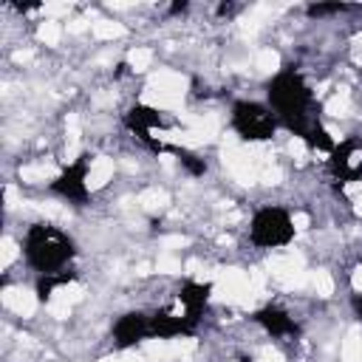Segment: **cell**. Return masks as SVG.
Here are the masks:
<instances>
[{
  "label": "cell",
  "instance_id": "4",
  "mask_svg": "<svg viewBox=\"0 0 362 362\" xmlns=\"http://www.w3.org/2000/svg\"><path fill=\"white\" fill-rule=\"evenodd\" d=\"M277 116L272 113V107L260 105V102H249V99H240L235 102L232 107V127L238 130L240 139L246 141H266L274 136L277 130Z\"/></svg>",
  "mask_w": 362,
  "mask_h": 362
},
{
  "label": "cell",
  "instance_id": "3",
  "mask_svg": "<svg viewBox=\"0 0 362 362\" xmlns=\"http://www.w3.org/2000/svg\"><path fill=\"white\" fill-rule=\"evenodd\" d=\"M252 243L260 249H274V246H286L294 238V223L291 215L280 206H263L255 212L252 226H249Z\"/></svg>",
  "mask_w": 362,
  "mask_h": 362
},
{
  "label": "cell",
  "instance_id": "9",
  "mask_svg": "<svg viewBox=\"0 0 362 362\" xmlns=\"http://www.w3.org/2000/svg\"><path fill=\"white\" fill-rule=\"evenodd\" d=\"M252 320H255L257 325H263L272 337H294V334H300V328H297V322L288 317V311H283V308H277V305H266V308L255 311Z\"/></svg>",
  "mask_w": 362,
  "mask_h": 362
},
{
  "label": "cell",
  "instance_id": "2",
  "mask_svg": "<svg viewBox=\"0 0 362 362\" xmlns=\"http://www.w3.org/2000/svg\"><path fill=\"white\" fill-rule=\"evenodd\" d=\"M23 252H25V260L40 274H57L74 257L76 249H74V240L62 229H57L51 223H34L25 232Z\"/></svg>",
  "mask_w": 362,
  "mask_h": 362
},
{
  "label": "cell",
  "instance_id": "15",
  "mask_svg": "<svg viewBox=\"0 0 362 362\" xmlns=\"http://www.w3.org/2000/svg\"><path fill=\"white\" fill-rule=\"evenodd\" d=\"M351 305H354V311H356V317L362 320V294H354V297H351Z\"/></svg>",
  "mask_w": 362,
  "mask_h": 362
},
{
  "label": "cell",
  "instance_id": "1",
  "mask_svg": "<svg viewBox=\"0 0 362 362\" xmlns=\"http://www.w3.org/2000/svg\"><path fill=\"white\" fill-rule=\"evenodd\" d=\"M269 93V107L272 113L277 116V122L291 130L294 136L305 139V133L317 124V116L311 113L314 110V96H311V88L305 85V79L300 76V71L294 65L283 68L266 88Z\"/></svg>",
  "mask_w": 362,
  "mask_h": 362
},
{
  "label": "cell",
  "instance_id": "10",
  "mask_svg": "<svg viewBox=\"0 0 362 362\" xmlns=\"http://www.w3.org/2000/svg\"><path fill=\"white\" fill-rule=\"evenodd\" d=\"M354 153H356V141L354 139H345L342 144H337L331 150V173L339 181H356L362 175V167H351Z\"/></svg>",
  "mask_w": 362,
  "mask_h": 362
},
{
  "label": "cell",
  "instance_id": "11",
  "mask_svg": "<svg viewBox=\"0 0 362 362\" xmlns=\"http://www.w3.org/2000/svg\"><path fill=\"white\" fill-rule=\"evenodd\" d=\"M209 291H212L209 283H192V280L178 288V300H181V305L187 308V317H189L192 322H198V314L204 311V305H206V300H209Z\"/></svg>",
  "mask_w": 362,
  "mask_h": 362
},
{
  "label": "cell",
  "instance_id": "12",
  "mask_svg": "<svg viewBox=\"0 0 362 362\" xmlns=\"http://www.w3.org/2000/svg\"><path fill=\"white\" fill-rule=\"evenodd\" d=\"M74 277H76L74 272H62V274H40V280H37V297H40V303H45L57 286H65V283H71Z\"/></svg>",
  "mask_w": 362,
  "mask_h": 362
},
{
  "label": "cell",
  "instance_id": "5",
  "mask_svg": "<svg viewBox=\"0 0 362 362\" xmlns=\"http://www.w3.org/2000/svg\"><path fill=\"white\" fill-rule=\"evenodd\" d=\"M88 167H90V153H82L74 164H68L54 181H51V192L74 201V204H85L88 201Z\"/></svg>",
  "mask_w": 362,
  "mask_h": 362
},
{
  "label": "cell",
  "instance_id": "16",
  "mask_svg": "<svg viewBox=\"0 0 362 362\" xmlns=\"http://www.w3.org/2000/svg\"><path fill=\"white\" fill-rule=\"evenodd\" d=\"M170 11H173V14H178V11H187V3H184V0H181V3H173V6H170Z\"/></svg>",
  "mask_w": 362,
  "mask_h": 362
},
{
  "label": "cell",
  "instance_id": "14",
  "mask_svg": "<svg viewBox=\"0 0 362 362\" xmlns=\"http://www.w3.org/2000/svg\"><path fill=\"white\" fill-rule=\"evenodd\" d=\"M348 6L345 3H311L305 8L308 17H322V14H337V11H345Z\"/></svg>",
  "mask_w": 362,
  "mask_h": 362
},
{
  "label": "cell",
  "instance_id": "7",
  "mask_svg": "<svg viewBox=\"0 0 362 362\" xmlns=\"http://www.w3.org/2000/svg\"><path fill=\"white\" fill-rule=\"evenodd\" d=\"M144 337H150V317L141 314V311H127L113 325V342H116V348H130V345L141 342Z\"/></svg>",
  "mask_w": 362,
  "mask_h": 362
},
{
  "label": "cell",
  "instance_id": "13",
  "mask_svg": "<svg viewBox=\"0 0 362 362\" xmlns=\"http://www.w3.org/2000/svg\"><path fill=\"white\" fill-rule=\"evenodd\" d=\"M167 150H170L173 156H178V161H181L192 175H204V173H206L204 158H198L195 153H189V150H184V147H175V144H167Z\"/></svg>",
  "mask_w": 362,
  "mask_h": 362
},
{
  "label": "cell",
  "instance_id": "8",
  "mask_svg": "<svg viewBox=\"0 0 362 362\" xmlns=\"http://www.w3.org/2000/svg\"><path fill=\"white\" fill-rule=\"evenodd\" d=\"M195 325L187 314L184 317H175L170 311H156L150 317V337H158V339H170V337H187V334H195Z\"/></svg>",
  "mask_w": 362,
  "mask_h": 362
},
{
  "label": "cell",
  "instance_id": "6",
  "mask_svg": "<svg viewBox=\"0 0 362 362\" xmlns=\"http://www.w3.org/2000/svg\"><path fill=\"white\" fill-rule=\"evenodd\" d=\"M124 124L153 150V153H164L167 150V144L164 141H158V139H153L150 136V130L153 127H170V122L161 116V110H156V107H147V105H133L130 110H127V116H124Z\"/></svg>",
  "mask_w": 362,
  "mask_h": 362
}]
</instances>
